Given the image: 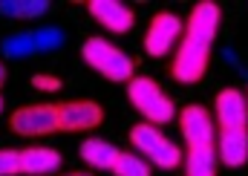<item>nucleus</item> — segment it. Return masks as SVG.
Returning <instances> with one entry per match:
<instances>
[{"mask_svg":"<svg viewBox=\"0 0 248 176\" xmlns=\"http://www.w3.org/2000/svg\"><path fill=\"white\" fill-rule=\"evenodd\" d=\"M127 98L130 104L147 118V124L159 127V124H168L176 118V107L170 101V96L147 75H133L127 81Z\"/></svg>","mask_w":248,"mask_h":176,"instance_id":"1","label":"nucleus"},{"mask_svg":"<svg viewBox=\"0 0 248 176\" xmlns=\"http://www.w3.org/2000/svg\"><path fill=\"white\" fill-rule=\"evenodd\" d=\"M81 58L87 61V66H93L95 72H101L113 84H127L136 75L133 58L104 38H87L81 44Z\"/></svg>","mask_w":248,"mask_h":176,"instance_id":"2","label":"nucleus"},{"mask_svg":"<svg viewBox=\"0 0 248 176\" xmlns=\"http://www.w3.org/2000/svg\"><path fill=\"white\" fill-rule=\"evenodd\" d=\"M130 144L139 150V156H141L147 165L173 171V168H179V162H182L179 144H173L159 127H153V124H147V121L133 124V130H130Z\"/></svg>","mask_w":248,"mask_h":176,"instance_id":"3","label":"nucleus"},{"mask_svg":"<svg viewBox=\"0 0 248 176\" xmlns=\"http://www.w3.org/2000/svg\"><path fill=\"white\" fill-rule=\"evenodd\" d=\"M208 64H211V47L208 44H199L193 38H182L176 55H173V64H170V75L173 81L179 84H196L205 78L208 72Z\"/></svg>","mask_w":248,"mask_h":176,"instance_id":"4","label":"nucleus"},{"mask_svg":"<svg viewBox=\"0 0 248 176\" xmlns=\"http://www.w3.org/2000/svg\"><path fill=\"white\" fill-rule=\"evenodd\" d=\"M179 38H182V20L173 12H159L150 17V26L144 32V49L150 58H165Z\"/></svg>","mask_w":248,"mask_h":176,"instance_id":"5","label":"nucleus"},{"mask_svg":"<svg viewBox=\"0 0 248 176\" xmlns=\"http://www.w3.org/2000/svg\"><path fill=\"white\" fill-rule=\"evenodd\" d=\"M9 127L17 136H49L58 130V107L55 104H29L15 110Z\"/></svg>","mask_w":248,"mask_h":176,"instance_id":"6","label":"nucleus"},{"mask_svg":"<svg viewBox=\"0 0 248 176\" xmlns=\"http://www.w3.org/2000/svg\"><path fill=\"white\" fill-rule=\"evenodd\" d=\"M179 130L185 136L187 147H214L217 142V127L211 113L202 104H187L179 116Z\"/></svg>","mask_w":248,"mask_h":176,"instance_id":"7","label":"nucleus"},{"mask_svg":"<svg viewBox=\"0 0 248 176\" xmlns=\"http://www.w3.org/2000/svg\"><path fill=\"white\" fill-rule=\"evenodd\" d=\"M104 121V110L95 101H63L58 104V130L66 133H81L93 130Z\"/></svg>","mask_w":248,"mask_h":176,"instance_id":"8","label":"nucleus"},{"mask_svg":"<svg viewBox=\"0 0 248 176\" xmlns=\"http://www.w3.org/2000/svg\"><path fill=\"white\" fill-rule=\"evenodd\" d=\"M214 113L219 121V130H240L246 127L248 121V104H246V93L228 87V90H219L217 98H214Z\"/></svg>","mask_w":248,"mask_h":176,"instance_id":"9","label":"nucleus"},{"mask_svg":"<svg viewBox=\"0 0 248 176\" xmlns=\"http://www.w3.org/2000/svg\"><path fill=\"white\" fill-rule=\"evenodd\" d=\"M217 29H219V6L211 3V0H202L190 9L187 15V23H185V35L199 41V44H208L217 38Z\"/></svg>","mask_w":248,"mask_h":176,"instance_id":"10","label":"nucleus"},{"mask_svg":"<svg viewBox=\"0 0 248 176\" xmlns=\"http://www.w3.org/2000/svg\"><path fill=\"white\" fill-rule=\"evenodd\" d=\"M87 9L113 35H127L133 29V12H130V6H124L119 0H90Z\"/></svg>","mask_w":248,"mask_h":176,"instance_id":"11","label":"nucleus"},{"mask_svg":"<svg viewBox=\"0 0 248 176\" xmlns=\"http://www.w3.org/2000/svg\"><path fill=\"white\" fill-rule=\"evenodd\" d=\"M217 156L228 168H243L248 162V130H219L217 136Z\"/></svg>","mask_w":248,"mask_h":176,"instance_id":"12","label":"nucleus"},{"mask_svg":"<svg viewBox=\"0 0 248 176\" xmlns=\"http://www.w3.org/2000/svg\"><path fill=\"white\" fill-rule=\"evenodd\" d=\"M61 153L55 147H26L20 150V174L26 176H49L58 174Z\"/></svg>","mask_w":248,"mask_h":176,"instance_id":"13","label":"nucleus"},{"mask_svg":"<svg viewBox=\"0 0 248 176\" xmlns=\"http://www.w3.org/2000/svg\"><path fill=\"white\" fill-rule=\"evenodd\" d=\"M78 153H81V159L90 165V168H98V171H113V165H116V159H119V147L116 144H110V142H104V139H87L81 147H78Z\"/></svg>","mask_w":248,"mask_h":176,"instance_id":"14","label":"nucleus"},{"mask_svg":"<svg viewBox=\"0 0 248 176\" xmlns=\"http://www.w3.org/2000/svg\"><path fill=\"white\" fill-rule=\"evenodd\" d=\"M217 147H190L185 156V176H217Z\"/></svg>","mask_w":248,"mask_h":176,"instance_id":"15","label":"nucleus"},{"mask_svg":"<svg viewBox=\"0 0 248 176\" xmlns=\"http://www.w3.org/2000/svg\"><path fill=\"white\" fill-rule=\"evenodd\" d=\"M49 12V0H0V15L17 17V20H32Z\"/></svg>","mask_w":248,"mask_h":176,"instance_id":"16","label":"nucleus"},{"mask_svg":"<svg viewBox=\"0 0 248 176\" xmlns=\"http://www.w3.org/2000/svg\"><path fill=\"white\" fill-rule=\"evenodd\" d=\"M0 52H3V58H29V55H35L38 49H35V41H32V32H17V35H9L3 44H0Z\"/></svg>","mask_w":248,"mask_h":176,"instance_id":"17","label":"nucleus"},{"mask_svg":"<svg viewBox=\"0 0 248 176\" xmlns=\"http://www.w3.org/2000/svg\"><path fill=\"white\" fill-rule=\"evenodd\" d=\"M113 174L116 176H150V165L141 156L122 150L119 159H116V165H113Z\"/></svg>","mask_w":248,"mask_h":176,"instance_id":"18","label":"nucleus"},{"mask_svg":"<svg viewBox=\"0 0 248 176\" xmlns=\"http://www.w3.org/2000/svg\"><path fill=\"white\" fill-rule=\"evenodd\" d=\"M32 41H35V49L38 52H52L63 44V32L58 26H44V29H35L32 32Z\"/></svg>","mask_w":248,"mask_h":176,"instance_id":"19","label":"nucleus"},{"mask_svg":"<svg viewBox=\"0 0 248 176\" xmlns=\"http://www.w3.org/2000/svg\"><path fill=\"white\" fill-rule=\"evenodd\" d=\"M20 174V150L3 147L0 150V176H17Z\"/></svg>","mask_w":248,"mask_h":176,"instance_id":"20","label":"nucleus"},{"mask_svg":"<svg viewBox=\"0 0 248 176\" xmlns=\"http://www.w3.org/2000/svg\"><path fill=\"white\" fill-rule=\"evenodd\" d=\"M32 87L41 90V93H58V90H61V78H58V75H44V72H38V75H32Z\"/></svg>","mask_w":248,"mask_h":176,"instance_id":"21","label":"nucleus"},{"mask_svg":"<svg viewBox=\"0 0 248 176\" xmlns=\"http://www.w3.org/2000/svg\"><path fill=\"white\" fill-rule=\"evenodd\" d=\"M63 176H93V174H87V171H69V174H63Z\"/></svg>","mask_w":248,"mask_h":176,"instance_id":"22","label":"nucleus"},{"mask_svg":"<svg viewBox=\"0 0 248 176\" xmlns=\"http://www.w3.org/2000/svg\"><path fill=\"white\" fill-rule=\"evenodd\" d=\"M3 81H6V66H3V61H0V87H3Z\"/></svg>","mask_w":248,"mask_h":176,"instance_id":"23","label":"nucleus"},{"mask_svg":"<svg viewBox=\"0 0 248 176\" xmlns=\"http://www.w3.org/2000/svg\"><path fill=\"white\" fill-rule=\"evenodd\" d=\"M0 110H3V98H0Z\"/></svg>","mask_w":248,"mask_h":176,"instance_id":"24","label":"nucleus"},{"mask_svg":"<svg viewBox=\"0 0 248 176\" xmlns=\"http://www.w3.org/2000/svg\"><path fill=\"white\" fill-rule=\"evenodd\" d=\"M246 104H248V96H246Z\"/></svg>","mask_w":248,"mask_h":176,"instance_id":"25","label":"nucleus"}]
</instances>
